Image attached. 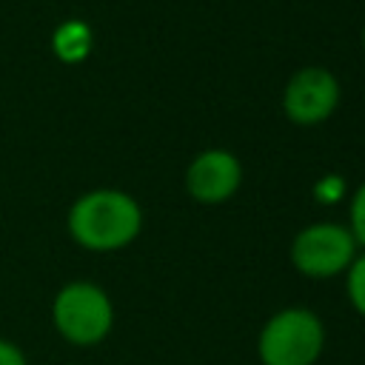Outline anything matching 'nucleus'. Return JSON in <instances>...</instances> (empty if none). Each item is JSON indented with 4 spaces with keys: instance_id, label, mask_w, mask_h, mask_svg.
I'll return each instance as SVG.
<instances>
[{
    "instance_id": "nucleus-3",
    "label": "nucleus",
    "mask_w": 365,
    "mask_h": 365,
    "mask_svg": "<svg viewBox=\"0 0 365 365\" xmlns=\"http://www.w3.org/2000/svg\"><path fill=\"white\" fill-rule=\"evenodd\" d=\"M325 345L322 319L308 308H282L259 331L262 365H314Z\"/></svg>"
},
{
    "instance_id": "nucleus-7",
    "label": "nucleus",
    "mask_w": 365,
    "mask_h": 365,
    "mask_svg": "<svg viewBox=\"0 0 365 365\" xmlns=\"http://www.w3.org/2000/svg\"><path fill=\"white\" fill-rule=\"evenodd\" d=\"M91 46H94V34L83 20H63L51 31V51L60 63H68V66L83 63L91 54Z\"/></svg>"
},
{
    "instance_id": "nucleus-2",
    "label": "nucleus",
    "mask_w": 365,
    "mask_h": 365,
    "mask_svg": "<svg viewBox=\"0 0 365 365\" xmlns=\"http://www.w3.org/2000/svg\"><path fill=\"white\" fill-rule=\"evenodd\" d=\"M51 325L68 345L91 348L114 328L111 297L91 279H71L51 299Z\"/></svg>"
},
{
    "instance_id": "nucleus-9",
    "label": "nucleus",
    "mask_w": 365,
    "mask_h": 365,
    "mask_svg": "<svg viewBox=\"0 0 365 365\" xmlns=\"http://www.w3.org/2000/svg\"><path fill=\"white\" fill-rule=\"evenodd\" d=\"M348 217H351L348 231L354 234L356 245H362V248H365V182L354 191V197H351V208H348Z\"/></svg>"
},
{
    "instance_id": "nucleus-6",
    "label": "nucleus",
    "mask_w": 365,
    "mask_h": 365,
    "mask_svg": "<svg viewBox=\"0 0 365 365\" xmlns=\"http://www.w3.org/2000/svg\"><path fill=\"white\" fill-rule=\"evenodd\" d=\"M242 182L240 160L225 148H208L197 154L185 171V188L197 202L217 205L237 194Z\"/></svg>"
},
{
    "instance_id": "nucleus-1",
    "label": "nucleus",
    "mask_w": 365,
    "mask_h": 365,
    "mask_svg": "<svg viewBox=\"0 0 365 365\" xmlns=\"http://www.w3.org/2000/svg\"><path fill=\"white\" fill-rule=\"evenodd\" d=\"M68 237L94 254L131 245L143 231L140 202L120 188H91L80 194L66 214Z\"/></svg>"
},
{
    "instance_id": "nucleus-10",
    "label": "nucleus",
    "mask_w": 365,
    "mask_h": 365,
    "mask_svg": "<svg viewBox=\"0 0 365 365\" xmlns=\"http://www.w3.org/2000/svg\"><path fill=\"white\" fill-rule=\"evenodd\" d=\"M0 365H29V359L17 342L0 336Z\"/></svg>"
},
{
    "instance_id": "nucleus-4",
    "label": "nucleus",
    "mask_w": 365,
    "mask_h": 365,
    "mask_svg": "<svg viewBox=\"0 0 365 365\" xmlns=\"http://www.w3.org/2000/svg\"><path fill=\"white\" fill-rule=\"evenodd\" d=\"M356 240L345 225L336 222H314L302 228L291 242V262L299 274L314 279H328L342 271L356 257Z\"/></svg>"
},
{
    "instance_id": "nucleus-5",
    "label": "nucleus",
    "mask_w": 365,
    "mask_h": 365,
    "mask_svg": "<svg viewBox=\"0 0 365 365\" xmlns=\"http://www.w3.org/2000/svg\"><path fill=\"white\" fill-rule=\"evenodd\" d=\"M336 103H339V83L328 68L319 66H308L291 74L282 94L285 117L297 125H319L334 114Z\"/></svg>"
},
{
    "instance_id": "nucleus-11",
    "label": "nucleus",
    "mask_w": 365,
    "mask_h": 365,
    "mask_svg": "<svg viewBox=\"0 0 365 365\" xmlns=\"http://www.w3.org/2000/svg\"><path fill=\"white\" fill-rule=\"evenodd\" d=\"M362 46H365V29H362Z\"/></svg>"
},
{
    "instance_id": "nucleus-8",
    "label": "nucleus",
    "mask_w": 365,
    "mask_h": 365,
    "mask_svg": "<svg viewBox=\"0 0 365 365\" xmlns=\"http://www.w3.org/2000/svg\"><path fill=\"white\" fill-rule=\"evenodd\" d=\"M345 288H348V299L356 308V314L365 317V254H356L354 262L345 271Z\"/></svg>"
}]
</instances>
